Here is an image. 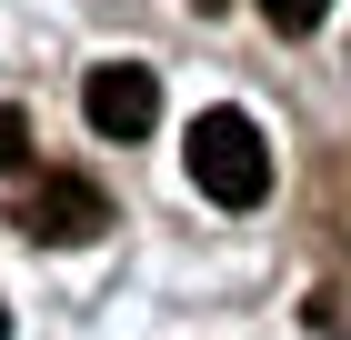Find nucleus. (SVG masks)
Here are the masks:
<instances>
[{"label":"nucleus","mask_w":351,"mask_h":340,"mask_svg":"<svg viewBox=\"0 0 351 340\" xmlns=\"http://www.w3.org/2000/svg\"><path fill=\"white\" fill-rule=\"evenodd\" d=\"M10 170H30V120L0 101V181H10Z\"/></svg>","instance_id":"5"},{"label":"nucleus","mask_w":351,"mask_h":340,"mask_svg":"<svg viewBox=\"0 0 351 340\" xmlns=\"http://www.w3.org/2000/svg\"><path fill=\"white\" fill-rule=\"evenodd\" d=\"M0 340H10V311H0Z\"/></svg>","instance_id":"7"},{"label":"nucleus","mask_w":351,"mask_h":340,"mask_svg":"<svg viewBox=\"0 0 351 340\" xmlns=\"http://www.w3.org/2000/svg\"><path fill=\"white\" fill-rule=\"evenodd\" d=\"M21 231L40 240V250H81V240L110 231V200H101V181H81V170H40V181L21 190Z\"/></svg>","instance_id":"2"},{"label":"nucleus","mask_w":351,"mask_h":340,"mask_svg":"<svg viewBox=\"0 0 351 340\" xmlns=\"http://www.w3.org/2000/svg\"><path fill=\"white\" fill-rule=\"evenodd\" d=\"M181 160H191V181H201V200H221V210H261L271 200V140H261L251 110H201Z\"/></svg>","instance_id":"1"},{"label":"nucleus","mask_w":351,"mask_h":340,"mask_svg":"<svg viewBox=\"0 0 351 340\" xmlns=\"http://www.w3.org/2000/svg\"><path fill=\"white\" fill-rule=\"evenodd\" d=\"M81 110L101 140H151V120H161V80L141 70V60H101V70L81 80Z\"/></svg>","instance_id":"3"},{"label":"nucleus","mask_w":351,"mask_h":340,"mask_svg":"<svg viewBox=\"0 0 351 340\" xmlns=\"http://www.w3.org/2000/svg\"><path fill=\"white\" fill-rule=\"evenodd\" d=\"M261 21L281 30V40H301V30H322V21H331V0H261Z\"/></svg>","instance_id":"4"},{"label":"nucleus","mask_w":351,"mask_h":340,"mask_svg":"<svg viewBox=\"0 0 351 340\" xmlns=\"http://www.w3.org/2000/svg\"><path fill=\"white\" fill-rule=\"evenodd\" d=\"M201 10H231V0H201Z\"/></svg>","instance_id":"6"}]
</instances>
